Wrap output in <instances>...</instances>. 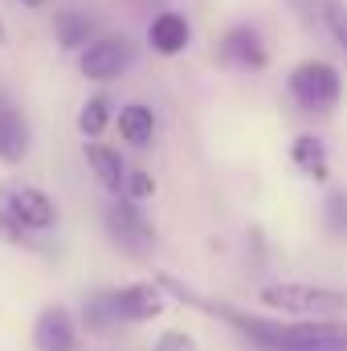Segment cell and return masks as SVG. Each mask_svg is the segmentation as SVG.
Returning a JSON list of instances; mask_svg holds the SVG:
<instances>
[{
  "instance_id": "cell-22",
  "label": "cell",
  "mask_w": 347,
  "mask_h": 351,
  "mask_svg": "<svg viewBox=\"0 0 347 351\" xmlns=\"http://www.w3.org/2000/svg\"><path fill=\"white\" fill-rule=\"evenodd\" d=\"M21 4H25V8H41L45 0H21Z\"/></svg>"
},
{
  "instance_id": "cell-1",
  "label": "cell",
  "mask_w": 347,
  "mask_h": 351,
  "mask_svg": "<svg viewBox=\"0 0 347 351\" xmlns=\"http://www.w3.org/2000/svg\"><path fill=\"white\" fill-rule=\"evenodd\" d=\"M241 335H250L261 351H347V323L307 319V323H270L237 311H221Z\"/></svg>"
},
{
  "instance_id": "cell-16",
  "label": "cell",
  "mask_w": 347,
  "mask_h": 351,
  "mask_svg": "<svg viewBox=\"0 0 347 351\" xmlns=\"http://www.w3.org/2000/svg\"><path fill=\"white\" fill-rule=\"evenodd\" d=\"M106 127H110V102L98 94V98H90L86 106L78 110V131H82L86 139H98Z\"/></svg>"
},
{
  "instance_id": "cell-9",
  "label": "cell",
  "mask_w": 347,
  "mask_h": 351,
  "mask_svg": "<svg viewBox=\"0 0 347 351\" xmlns=\"http://www.w3.org/2000/svg\"><path fill=\"white\" fill-rule=\"evenodd\" d=\"M221 58L237 70H265V45H261L258 29L237 25L221 37Z\"/></svg>"
},
{
  "instance_id": "cell-15",
  "label": "cell",
  "mask_w": 347,
  "mask_h": 351,
  "mask_svg": "<svg viewBox=\"0 0 347 351\" xmlns=\"http://www.w3.org/2000/svg\"><path fill=\"white\" fill-rule=\"evenodd\" d=\"M53 33H58V41L66 45V49H82L86 41H94L90 33H94V21H90L86 12H78V8H62L58 16H53Z\"/></svg>"
},
{
  "instance_id": "cell-3",
  "label": "cell",
  "mask_w": 347,
  "mask_h": 351,
  "mask_svg": "<svg viewBox=\"0 0 347 351\" xmlns=\"http://www.w3.org/2000/svg\"><path fill=\"white\" fill-rule=\"evenodd\" d=\"M290 98L307 110V114H327L339 106V94H344V82H339V70L327 66V62H298L290 70Z\"/></svg>"
},
{
  "instance_id": "cell-23",
  "label": "cell",
  "mask_w": 347,
  "mask_h": 351,
  "mask_svg": "<svg viewBox=\"0 0 347 351\" xmlns=\"http://www.w3.org/2000/svg\"><path fill=\"white\" fill-rule=\"evenodd\" d=\"M0 41H4V21H0Z\"/></svg>"
},
{
  "instance_id": "cell-6",
  "label": "cell",
  "mask_w": 347,
  "mask_h": 351,
  "mask_svg": "<svg viewBox=\"0 0 347 351\" xmlns=\"http://www.w3.org/2000/svg\"><path fill=\"white\" fill-rule=\"evenodd\" d=\"M0 196H4V204H8V213H12V221L29 233H45V229H53L58 225V208H53V200L41 192V188H33V184H12V188H0Z\"/></svg>"
},
{
  "instance_id": "cell-4",
  "label": "cell",
  "mask_w": 347,
  "mask_h": 351,
  "mask_svg": "<svg viewBox=\"0 0 347 351\" xmlns=\"http://www.w3.org/2000/svg\"><path fill=\"white\" fill-rule=\"evenodd\" d=\"M135 66V41L131 37H94L78 53V70L90 82H115Z\"/></svg>"
},
{
  "instance_id": "cell-21",
  "label": "cell",
  "mask_w": 347,
  "mask_h": 351,
  "mask_svg": "<svg viewBox=\"0 0 347 351\" xmlns=\"http://www.w3.org/2000/svg\"><path fill=\"white\" fill-rule=\"evenodd\" d=\"M152 351H200V348H196V339L188 331H164Z\"/></svg>"
},
{
  "instance_id": "cell-8",
  "label": "cell",
  "mask_w": 347,
  "mask_h": 351,
  "mask_svg": "<svg viewBox=\"0 0 347 351\" xmlns=\"http://www.w3.org/2000/svg\"><path fill=\"white\" fill-rule=\"evenodd\" d=\"M33 348L37 351H78V323L66 306H45L33 323Z\"/></svg>"
},
{
  "instance_id": "cell-10",
  "label": "cell",
  "mask_w": 347,
  "mask_h": 351,
  "mask_svg": "<svg viewBox=\"0 0 347 351\" xmlns=\"http://www.w3.org/2000/svg\"><path fill=\"white\" fill-rule=\"evenodd\" d=\"M29 152V123L16 110V102L8 94H0V160L4 164H21Z\"/></svg>"
},
{
  "instance_id": "cell-2",
  "label": "cell",
  "mask_w": 347,
  "mask_h": 351,
  "mask_svg": "<svg viewBox=\"0 0 347 351\" xmlns=\"http://www.w3.org/2000/svg\"><path fill=\"white\" fill-rule=\"evenodd\" d=\"M261 306L282 311L290 319H335L347 311V290L311 286V282H270L258 290Z\"/></svg>"
},
{
  "instance_id": "cell-12",
  "label": "cell",
  "mask_w": 347,
  "mask_h": 351,
  "mask_svg": "<svg viewBox=\"0 0 347 351\" xmlns=\"http://www.w3.org/2000/svg\"><path fill=\"white\" fill-rule=\"evenodd\" d=\"M119 135H123L131 147H147V143L156 139V114H152V106H143V102L123 106V110H119Z\"/></svg>"
},
{
  "instance_id": "cell-11",
  "label": "cell",
  "mask_w": 347,
  "mask_h": 351,
  "mask_svg": "<svg viewBox=\"0 0 347 351\" xmlns=\"http://www.w3.org/2000/svg\"><path fill=\"white\" fill-rule=\"evenodd\" d=\"M147 41H152V49H156V53L176 58V53H184V49H188L192 29H188V21H184L180 12H160V16L152 21V29H147Z\"/></svg>"
},
{
  "instance_id": "cell-19",
  "label": "cell",
  "mask_w": 347,
  "mask_h": 351,
  "mask_svg": "<svg viewBox=\"0 0 347 351\" xmlns=\"http://www.w3.org/2000/svg\"><path fill=\"white\" fill-rule=\"evenodd\" d=\"M323 21H327L331 37L339 41V49L347 53V8L339 4V0H327V4H323Z\"/></svg>"
},
{
  "instance_id": "cell-18",
  "label": "cell",
  "mask_w": 347,
  "mask_h": 351,
  "mask_svg": "<svg viewBox=\"0 0 347 351\" xmlns=\"http://www.w3.org/2000/svg\"><path fill=\"white\" fill-rule=\"evenodd\" d=\"M82 319H86L90 331H106V327H115L119 319H115V311H110V298H106V290L102 294H94L86 298V306H82Z\"/></svg>"
},
{
  "instance_id": "cell-13",
  "label": "cell",
  "mask_w": 347,
  "mask_h": 351,
  "mask_svg": "<svg viewBox=\"0 0 347 351\" xmlns=\"http://www.w3.org/2000/svg\"><path fill=\"white\" fill-rule=\"evenodd\" d=\"M290 160H294V168L302 176H311V180H327V143L319 139V135H298L294 143H290Z\"/></svg>"
},
{
  "instance_id": "cell-17",
  "label": "cell",
  "mask_w": 347,
  "mask_h": 351,
  "mask_svg": "<svg viewBox=\"0 0 347 351\" xmlns=\"http://www.w3.org/2000/svg\"><path fill=\"white\" fill-rule=\"evenodd\" d=\"M323 221H327V229H331L335 237L347 233V192L344 188H331V192H327V200H323Z\"/></svg>"
},
{
  "instance_id": "cell-20",
  "label": "cell",
  "mask_w": 347,
  "mask_h": 351,
  "mask_svg": "<svg viewBox=\"0 0 347 351\" xmlns=\"http://www.w3.org/2000/svg\"><path fill=\"white\" fill-rule=\"evenodd\" d=\"M123 192L131 196V200H147L152 192H156V180L147 172H127V180H123Z\"/></svg>"
},
{
  "instance_id": "cell-5",
  "label": "cell",
  "mask_w": 347,
  "mask_h": 351,
  "mask_svg": "<svg viewBox=\"0 0 347 351\" xmlns=\"http://www.w3.org/2000/svg\"><path fill=\"white\" fill-rule=\"evenodd\" d=\"M106 233L135 258L152 254L156 250V229L152 221L135 208V200H110L106 204Z\"/></svg>"
},
{
  "instance_id": "cell-14",
  "label": "cell",
  "mask_w": 347,
  "mask_h": 351,
  "mask_svg": "<svg viewBox=\"0 0 347 351\" xmlns=\"http://www.w3.org/2000/svg\"><path fill=\"white\" fill-rule=\"evenodd\" d=\"M86 164H90V172L102 180L106 192H123L127 168H123V160H119L115 147H106V143H86Z\"/></svg>"
},
{
  "instance_id": "cell-7",
  "label": "cell",
  "mask_w": 347,
  "mask_h": 351,
  "mask_svg": "<svg viewBox=\"0 0 347 351\" xmlns=\"http://www.w3.org/2000/svg\"><path fill=\"white\" fill-rule=\"evenodd\" d=\"M106 298H110V311L119 323H143L164 311V294L156 282H131L123 290H106Z\"/></svg>"
}]
</instances>
